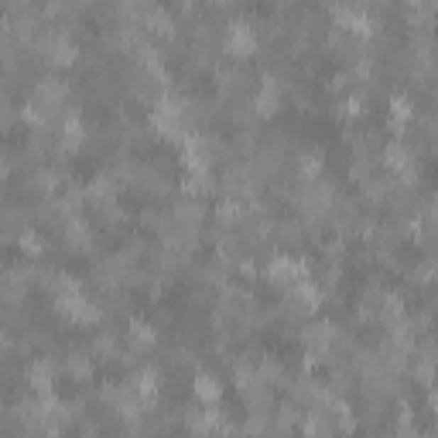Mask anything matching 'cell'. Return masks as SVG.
Returning <instances> with one entry per match:
<instances>
[{
	"instance_id": "cell-8",
	"label": "cell",
	"mask_w": 438,
	"mask_h": 438,
	"mask_svg": "<svg viewBox=\"0 0 438 438\" xmlns=\"http://www.w3.org/2000/svg\"><path fill=\"white\" fill-rule=\"evenodd\" d=\"M131 343H133V349H151V346L158 343V332H154L148 322H137V319H133L131 322Z\"/></svg>"
},
{
	"instance_id": "cell-4",
	"label": "cell",
	"mask_w": 438,
	"mask_h": 438,
	"mask_svg": "<svg viewBox=\"0 0 438 438\" xmlns=\"http://www.w3.org/2000/svg\"><path fill=\"white\" fill-rule=\"evenodd\" d=\"M28 383L38 390V394H48L52 383H55V363L52 360H38L28 366Z\"/></svg>"
},
{
	"instance_id": "cell-14",
	"label": "cell",
	"mask_w": 438,
	"mask_h": 438,
	"mask_svg": "<svg viewBox=\"0 0 438 438\" xmlns=\"http://www.w3.org/2000/svg\"><path fill=\"white\" fill-rule=\"evenodd\" d=\"M4 178H7V161L0 158V182H4Z\"/></svg>"
},
{
	"instance_id": "cell-10",
	"label": "cell",
	"mask_w": 438,
	"mask_h": 438,
	"mask_svg": "<svg viewBox=\"0 0 438 438\" xmlns=\"http://www.w3.org/2000/svg\"><path fill=\"white\" fill-rule=\"evenodd\" d=\"M394 131H404V124L415 116V106H411V99H404V96H394Z\"/></svg>"
},
{
	"instance_id": "cell-6",
	"label": "cell",
	"mask_w": 438,
	"mask_h": 438,
	"mask_svg": "<svg viewBox=\"0 0 438 438\" xmlns=\"http://www.w3.org/2000/svg\"><path fill=\"white\" fill-rule=\"evenodd\" d=\"M192 394L202 400V404H219V398H223V387L212 380L209 373H199V377L192 380Z\"/></svg>"
},
{
	"instance_id": "cell-15",
	"label": "cell",
	"mask_w": 438,
	"mask_h": 438,
	"mask_svg": "<svg viewBox=\"0 0 438 438\" xmlns=\"http://www.w3.org/2000/svg\"><path fill=\"white\" fill-rule=\"evenodd\" d=\"M11 4H14V7H28L31 0H11Z\"/></svg>"
},
{
	"instance_id": "cell-7",
	"label": "cell",
	"mask_w": 438,
	"mask_h": 438,
	"mask_svg": "<svg viewBox=\"0 0 438 438\" xmlns=\"http://www.w3.org/2000/svg\"><path fill=\"white\" fill-rule=\"evenodd\" d=\"M202 216H206V209H202L199 199H178V206H175V219H178V223H185V226H199Z\"/></svg>"
},
{
	"instance_id": "cell-9",
	"label": "cell",
	"mask_w": 438,
	"mask_h": 438,
	"mask_svg": "<svg viewBox=\"0 0 438 438\" xmlns=\"http://www.w3.org/2000/svg\"><path fill=\"white\" fill-rule=\"evenodd\" d=\"M69 373H72V380H89L93 377V360L86 353H72L69 356Z\"/></svg>"
},
{
	"instance_id": "cell-12",
	"label": "cell",
	"mask_w": 438,
	"mask_h": 438,
	"mask_svg": "<svg viewBox=\"0 0 438 438\" xmlns=\"http://www.w3.org/2000/svg\"><path fill=\"white\" fill-rule=\"evenodd\" d=\"M151 24H154V31L161 35V38H172L175 35V21L165 14V11H154L151 14Z\"/></svg>"
},
{
	"instance_id": "cell-16",
	"label": "cell",
	"mask_w": 438,
	"mask_h": 438,
	"mask_svg": "<svg viewBox=\"0 0 438 438\" xmlns=\"http://www.w3.org/2000/svg\"><path fill=\"white\" fill-rule=\"evenodd\" d=\"M216 4H229V0H216Z\"/></svg>"
},
{
	"instance_id": "cell-3",
	"label": "cell",
	"mask_w": 438,
	"mask_h": 438,
	"mask_svg": "<svg viewBox=\"0 0 438 438\" xmlns=\"http://www.w3.org/2000/svg\"><path fill=\"white\" fill-rule=\"evenodd\" d=\"M76 55H79V48L65 38V35H55V31H52V35L45 38V58H48L52 65H72Z\"/></svg>"
},
{
	"instance_id": "cell-11",
	"label": "cell",
	"mask_w": 438,
	"mask_h": 438,
	"mask_svg": "<svg viewBox=\"0 0 438 438\" xmlns=\"http://www.w3.org/2000/svg\"><path fill=\"white\" fill-rule=\"evenodd\" d=\"M319 172H322V154L319 151H308L298 158V175L302 178H315Z\"/></svg>"
},
{
	"instance_id": "cell-2",
	"label": "cell",
	"mask_w": 438,
	"mask_h": 438,
	"mask_svg": "<svg viewBox=\"0 0 438 438\" xmlns=\"http://www.w3.org/2000/svg\"><path fill=\"white\" fill-rule=\"evenodd\" d=\"M250 110H253L257 116H274L278 110H281V89H278L274 76H267V79H264V86L257 89L253 103H250Z\"/></svg>"
},
{
	"instance_id": "cell-13",
	"label": "cell",
	"mask_w": 438,
	"mask_h": 438,
	"mask_svg": "<svg viewBox=\"0 0 438 438\" xmlns=\"http://www.w3.org/2000/svg\"><path fill=\"white\" fill-rule=\"evenodd\" d=\"M21 250H24V253H31V257H38L41 250H45V240H41L38 233H31V229H28V233H21Z\"/></svg>"
},
{
	"instance_id": "cell-5",
	"label": "cell",
	"mask_w": 438,
	"mask_h": 438,
	"mask_svg": "<svg viewBox=\"0 0 438 438\" xmlns=\"http://www.w3.org/2000/svg\"><path fill=\"white\" fill-rule=\"evenodd\" d=\"M65 240H69L72 250H93V229L86 226V219L72 216V219L65 223Z\"/></svg>"
},
{
	"instance_id": "cell-1",
	"label": "cell",
	"mask_w": 438,
	"mask_h": 438,
	"mask_svg": "<svg viewBox=\"0 0 438 438\" xmlns=\"http://www.w3.org/2000/svg\"><path fill=\"white\" fill-rule=\"evenodd\" d=\"M226 52L233 58H250L257 52V35H253V28H250L247 21H236V24H229L226 31Z\"/></svg>"
}]
</instances>
